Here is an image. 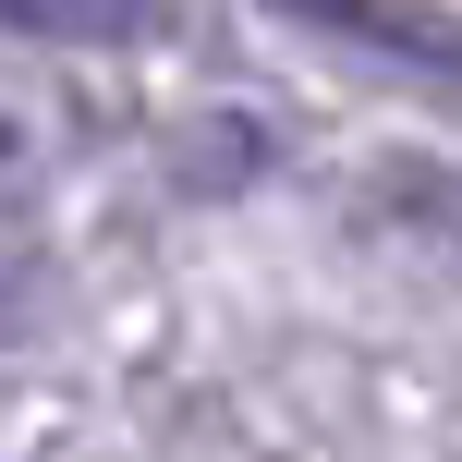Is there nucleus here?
<instances>
[{
  "label": "nucleus",
  "instance_id": "obj_1",
  "mask_svg": "<svg viewBox=\"0 0 462 462\" xmlns=\"http://www.w3.org/2000/svg\"><path fill=\"white\" fill-rule=\"evenodd\" d=\"M304 24H328V37H353V49H377V61H402V73H439V86H462V37L439 13H414V0H292Z\"/></svg>",
  "mask_w": 462,
  "mask_h": 462
},
{
  "label": "nucleus",
  "instance_id": "obj_2",
  "mask_svg": "<svg viewBox=\"0 0 462 462\" xmlns=\"http://www.w3.org/2000/svg\"><path fill=\"white\" fill-rule=\"evenodd\" d=\"M13 37H73V49H134L159 37V0H0Z\"/></svg>",
  "mask_w": 462,
  "mask_h": 462
},
{
  "label": "nucleus",
  "instance_id": "obj_3",
  "mask_svg": "<svg viewBox=\"0 0 462 462\" xmlns=\"http://www.w3.org/2000/svg\"><path fill=\"white\" fill-rule=\"evenodd\" d=\"M24 304H37V268H24V255H0V341L24 328Z\"/></svg>",
  "mask_w": 462,
  "mask_h": 462
}]
</instances>
